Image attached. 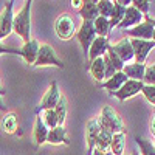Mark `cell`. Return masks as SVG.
Masks as SVG:
<instances>
[{
	"instance_id": "15",
	"label": "cell",
	"mask_w": 155,
	"mask_h": 155,
	"mask_svg": "<svg viewBox=\"0 0 155 155\" xmlns=\"http://www.w3.org/2000/svg\"><path fill=\"white\" fill-rule=\"evenodd\" d=\"M39 47H41V44H39L36 39H30V41L23 42V47L20 48V56L23 58V61L28 64V65H33L34 61H36V56H37V51H39Z\"/></svg>"
},
{
	"instance_id": "19",
	"label": "cell",
	"mask_w": 155,
	"mask_h": 155,
	"mask_svg": "<svg viewBox=\"0 0 155 155\" xmlns=\"http://www.w3.org/2000/svg\"><path fill=\"white\" fill-rule=\"evenodd\" d=\"M127 81V78H126V74L123 73V71H116L113 76H110L109 79H106V81H102V87H104L109 93H112V92H116L124 82Z\"/></svg>"
},
{
	"instance_id": "37",
	"label": "cell",
	"mask_w": 155,
	"mask_h": 155,
	"mask_svg": "<svg viewBox=\"0 0 155 155\" xmlns=\"http://www.w3.org/2000/svg\"><path fill=\"white\" fill-rule=\"evenodd\" d=\"M70 5L74 11H78L81 6H82V0H70Z\"/></svg>"
},
{
	"instance_id": "4",
	"label": "cell",
	"mask_w": 155,
	"mask_h": 155,
	"mask_svg": "<svg viewBox=\"0 0 155 155\" xmlns=\"http://www.w3.org/2000/svg\"><path fill=\"white\" fill-rule=\"evenodd\" d=\"M33 65H34V67L53 65V67L64 68V62L58 58V54H56V51L53 50V47L48 45V44H44V45L39 47L37 56H36V61H34Z\"/></svg>"
},
{
	"instance_id": "41",
	"label": "cell",
	"mask_w": 155,
	"mask_h": 155,
	"mask_svg": "<svg viewBox=\"0 0 155 155\" xmlns=\"http://www.w3.org/2000/svg\"><path fill=\"white\" fill-rule=\"evenodd\" d=\"M90 2H92V3H95V5H96V3L99 2V0H90Z\"/></svg>"
},
{
	"instance_id": "38",
	"label": "cell",
	"mask_w": 155,
	"mask_h": 155,
	"mask_svg": "<svg viewBox=\"0 0 155 155\" xmlns=\"http://www.w3.org/2000/svg\"><path fill=\"white\" fill-rule=\"evenodd\" d=\"M115 3H118V5H121V6L127 8V6H130L132 0H115Z\"/></svg>"
},
{
	"instance_id": "34",
	"label": "cell",
	"mask_w": 155,
	"mask_h": 155,
	"mask_svg": "<svg viewBox=\"0 0 155 155\" xmlns=\"http://www.w3.org/2000/svg\"><path fill=\"white\" fill-rule=\"evenodd\" d=\"M141 93H143L146 101H149L152 106L155 104V85H146L144 84L143 88H141Z\"/></svg>"
},
{
	"instance_id": "14",
	"label": "cell",
	"mask_w": 155,
	"mask_h": 155,
	"mask_svg": "<svg viewBox=\"0 0 155 155\" xmlns=\"http://www.w3.org/2000/svg\"><path fill=\"white\" fill-rule=\"evenodd\" d=\"M143 14L137 9V8H134L132 5L130 6H127L126 8V11H124V17H123V20L120 22V25L116 28H124V30H127V28H132V27H135V25H138L140 22H143Z\"/></svg>"
},
{
	"instance_id": "27",
	"label": "cell",
	"mask_w": 155,
	"mask_h": 155,
	"mask_svg": "<svg viewBox=\"0 0 155 155\" xmlns=\"http://www.w3.org/2000/svg\"><path fill=\"white\" fill-rule=\"evenodd\" d=\"M39 116H41V120L44 121V124L47 126V129L50 130V129H53L56 126H59L58 123V116L54 113L53 109H47V110H42L41 113H39Z\"/></svg>"
},
{
	"instance_id": "9",
	"label": "cell",
	"mask_w": 155,
	"mask_h": 155,
	"mask_svg": "<svg viewBox=\"0 0 155 155\" xmlns=\"http://www.w3.org/2000/svg\"><path fill=\"white\" fill-rule=\"evenodd\" d=\"M130 45L134 50V61L137 64H144L147 54L153 50L155 41H143V39H130Z\"/></svg>"
},
{
	"instance_id": "18",
	"label": "cell",
	"mask_w": 155,
	"mask_h": 155,
	"mask_svg": "<svg viewBox=\"0 0 155 155\" xmlns=\"http://www.w3.org/2000/svg\"><path fill=\"white\" fill-rule=\"evenodd\" d=\"M47 135H48L47 126L41 120V116L36 115V121H34V126H33V137H34L36 146H42L44 143H47Z\"/></svg>"
},
{
	"instance_id": "42",
	"label": "cell",
	"mask_w": 155,
	"mask_h": 155,
	"mask_svg": "<svg viewBox=\"0 0 155 155\" xmlns=\"http://www.w3.org/2000/svg\"><path fill=\"white\" fill-rule=\"evenodd\" d=\"M130 155H138V152H134V153H130Z\"/></svg>"
},
{
	"instance_id": "31",
	"label": "cell",
	"mask_w": 155,
	"mask_h": 155,
	"mask_svg": "<svg viewBox=\"0 0 155 155\" xmlns=\"http://www.w3.org/2000/svg\"><path fill=\"white\" fill-rule=\"evenodd\" d=\"M153 2V0H132V6L137 8L143 16H147L149 11H150V3Z\"/></svg>"
},
{
	"instance_id": "17",
	"label": "cell",
	"mask_w": 155,
	"mask_h": 155,
	"mask_svg": "<svg viewBox=\"0 0 155 155\" xmlns=\"http://www.w3.org/2000/svg\"><path fill=\"white\" fill-rule=\"evenodd\" d=\"M146 65L144 64H137V62H129L124 64L123 67V73L126 74L127 79H134V81H141L143 79V73H144Z\"/></svg>"
},
{
	"instance_id": "29",
	"label": "cell",
	"mask_w": 155,
	"mask_h": 155,
	"mask_svg": "<svg viewBox=\"0 0 155 155\" xmlns=\"http://www.w3.org/2000/svg\"><path fill=\"white\" fill-rule=\"evenodd\" d=\"M135 143L140 146L141 155H155V147H153V143H152V141L135 135Z\"/></svg>"
},
{
	"instance_id": "6",
	"label": "cell",
	"mask_w": 155,
	"mask_h": 155,
	"mask_svg": "<svg viewBox=\"0 0 155 155\" xmlns=\"http://www.w3.org/2000/svg\"><path fill=\"white\" fill-rule=\"evenodd\" d=\"M74 36L78 37V42H79V45H81V48H82L84 58L87 59L88 48H90V45H92L93 39L96 37V33H95V28H93V22L82 20L79 30H78V33H74Z\"/></svg>"
},
{
	"instance_id": "1",
	"label": "cell",
	"mask_w": 155,
	"mask_h": 155,
	"mask_svg": "<svg viewBox=\"0 0 155 155\" xmlns=\"http://www.w3.org/2000/svg\"><path fill=\"white\" fill-rule=\"evenodd\" d=\"M34 0H25L22 9L14 14L12 19V33H16L23 42L31 39V6Z\"/></svg>"
},
{
	"instance_id": "5",
	"label": "cell",
	"mask_w": 155,
	"mask_h": 155,
	"mask_svg": "<svg viewBox=\"0 0 155 155\" xmlns=\"http://www.w3.org/2000/svg\"><path fill=\"white\" fill-rule=\"evenodd\" d=\"M54 31L61 41H70L71 37H74L76 25H74L73 17L70 14H67V12L61 14L54 22Z\"/></svg>"
},
{
	"instance_id": "40",
	"label": "cell",
	"mask_w": 155,
	"mask_h": 155,
	"mask_svg": "<svg viewBox=\"0 0 155 155\" xmlns=\"http://www.w3.org/2000/svg\"><path fill=\"white\" fill-rule=\"evenodd\" d=\"M6 107H5V104H3V99H2V96H0V110H5Z\"/></svg>"
},
{
	"instance_id": "28",
	"label": "cell",
	"mask_w": 155,
	"mask_h": 155,
	"mask_svg": "<svg viewBox=\"0 0 155 155\" xmlns=\"http://www.w3.org/2000/svg\"><path fill=\"white\" fill-rule=\"evenodd\" d=\"M112 132H109L107 129H102L98 134V138H96V143H95V147L98 149H110V141H112Z\"/></svg>"
},
{
	"instance_id": "33",
	"label": "cell",
	"mask_w": 155,
	"mask_h": 155,
	"mask_svg": "<svg viewBox=\"0 0 155 155\" xmlns=\"http://www.w3.org/2000/svg\"><path fill=\"white\" fill-rule=\"evenodd\" d=\"M106 54L109 56V59H110V62L113 64V67H115V70L116 71H121L123 70V67H124V62L115 54V51L112 50V47L109 45V48H107V51H106Z\"/></svg>"
},
{
	"instance_id": "22",
	"label": "cell",
	"mask_w": 155,
	"mask_h": 155,
	"mask_svg": "<svg viewBox=\"0 0 155 155\" xmlns=\"http://www.w3.org/2000/svg\"><path fill=\"white\" fill-rule=\"evenodd\" d=\"M126 146V134L124 132H116L112 135L110 141V152L112 155H123Z\"/></svg>"
},
{
	"instance_id": "2",
	"label": "cell",
	"mask_w": 155,
	"mask_h": 155,
	"mask_svg": "<svg viewBox=\"0 0 155 155\" xmlns=\"http://www.w3.org/2000/svg\"><path fill=\"white\" fill-rule=\"evenodd\" d=\"M99 126L102 129H107L109 132L116 134V132H124V123L121 116L116 113L110 106H104L99 113V118H96Z\"/></svg>"
},
{
	"instance_id": "26",
	"label": "cell",
	"mask_w": 155,
	"mask_h": 155,
	"mask_svg": "<svg viewBox=\"0 0 155 155\" xmlns=\"http://www.w3.org/2000/svg\"><path fill=\"white\" fill-rule=\"evenodd\" d=\"M93 28H95L96 36L107 37V36H109V31H110V27H109V19L102 17V16H98V17L93 20Z\"/></svg>"
},
{
	"instance_id": "23",
	"label": "cell",
	"mask_w": 155,
	"mask_h": 155,
	"mask_svg": "<svg viewBox=\"0 0 155 155\" xmlns=\"http://www.w3.org/2000/svg\"><path fill=\"white\" fill-rule=\"evenodd\" d=\"M90 74L93 76V79L96 82H102L106 79L104 78V62H102V58H96L93 61H90V68H88Z\"/></svg>"
},
{
	"instance_id": "30",
	"label": "cell",
	"mask_w": 155,
	"mask_h": 155,
	"mask_svg": "<svg viewBox=\"0 0 155 155\" xmlns=\"http://www.w3.org/2000/svg\"><path fill=\"white\" fill-rule=\"evenodd\" d=\"M96 9H98V14L109 19L110 17V12L113 9V2L112 0H99L96 3Z\"/></svg>"
},
{
	"instance_id": "35",
	"label": "cell",
	"mask_w": 155,
	"mask_h": 155,
	"mask_svg": "<svg viewBox=\"0 0 155 155\" xmlns=\"http://www.w3.org/2000/svg\"><path fill=\"white\" fill-rule=\"evenodd\" d=\"M0 54H16V56H20V50L17 48H9L6 45H3L0 42Z\"/></svg>"
},
{
	"instance_id": "21",
	"label": "cell",
	"mask_w": 155,
	"mask_h": 155,
	"mask_svg": "<svg viewBox=\"0 0 155 155\" xmlns=\"http://www.w3.org/2000/svg\"><path fill=\"white\" fill-rule=\"evenodd\" d=\"M0 126H2V130H3L5 134L12 135V134L19 132V135H22V134H20V130H19L17 116H16L14 113H6V115L3 116V118H2V123H0Z\"/></svg>"
},
{
	"instance_id": "10",
	"label": "cell",
	"mask_w": 155,
	"mask_h": 155,
	"mask_svg": "<svg viewBox=\"0 0 155 155\" xmlns=\"http://www.w3.org/2000/svg\"><path fill=\"white\" fill-rule=\"evenodd\" d=\"M59 98H61L59 85H58L56 81H53V82L50 84L48 90L45 92V95L42 96L41 104L36 107V115H39L42 110H47V109H54V106H56V102L59 101Z\"/></svg>"
},
{
	"instance_id": "7",
	"label": "cell",
	"mask_w": 155,
	"mask_h": 155,
	"mask_svg": "<svg viewBox=\"0 0 155 155\" xmlns=\"http://www.w3.org/2000/svg\"><path fill=\"white\" fill-rule=\"evenodd\" d=\"M14 2L8 0L0 12V41L6 39L12 33V19H14Z\"/></svg>"
},
{
	"instance_id": "24",
	"label": "cell",
	"mask_w": 155,
	"mask_h": 155,
	"mask_svg": "<svg viewBox=\"0 0 155 155\" xmlns=\"http://www.w3.org/2000/svg\"><path fill=\"white\" fill-rule=\"evenodd\" d=\"M124 11H126L124 6H121V5H118V3L113 2V9H112L110 17H109V27H110V30L116 28V27L120 25V22H121L123 17H124Z\"/></svg>"
},
{
	"instance_id": "39",
	"label": "cell",
	"mask_w": 155,
	"mask_h": 155,
	"mask_svg": "<svg viewBox=\"0 0 155 155\" xmlns=\"http://www.w3.org/2000/svg\"><path fill=\"white\" fill-rule=\"evenodd\" d=\"M5 93H6V90H5V87L2 85V82H0V96H5Z\"/></svg>"
},
{
	"instance_id": "3",
	"label": "cell",
	"mask_w": 155,
	"mask_h": 155,
	"mask_svg": "<svg viewBox=\"0 0 155 155\" xmlns=\"http://www.w3.org/2000/svg\"><path fill=\"white\" fill-rule=\"evenodd\" d=\"M153 33H155V20L149 16L143 17V22L132 28L126 30V37L129 39H143V41H153Z\"/></svg>"
},
{
	"instance_id": "16",
	"label": "cell",
	"mask_w": 155,
	"mask_h": 155,
	"mask_svg": "<svg viewBox=\"0 0 155 155\" xmlns=\"http://www.w3.org/2000/svg\"><path fill=\"white\" fill-rule=\"evenodd\" d=\"M47 143L50 144H65L68 146L70 144V140L67 137V130L64 126H56L53 129L48 130V135H47Z\"/></svg>"
},
{
	"instance_id": "13",
	"label": "cell",
	"mask_w": 155,
	"mask_h": 155,
	"mask_svg": "<svg viewBox=\"0 0 155 155\" xmlns=\"http://www.w3.org/2000/svg\"><path fill=\"white\" fill-rule=\"evenodd\" d=\"M101 130V126L98 123L96 118L93 120H88L87 124H85V141H87V155L92 153L93 147H95V143H96V138H98V134Z\"/></svg>"
},
{
	"instance_id": "11",
	"label": "cell",
	"mask_w": 155,
	"mask_h": 155,
	"mask_svg": "<svg viewBox=\"0 0 155 155\" xmlns=\"http://www.w3.org/2000/svg\"><path fill=\"white\" fill-rule=\"evenodd\" d=\"M112 50L115 51V54L118 56L124 64H129L130 61H134V50L130 45V39L129 37H123L121 41H118L115 45H110Z\"/></svg>"
},
{
	"instance_id": "20",
	"label": "cell",
	"mask_w": 155,
	"mask_h": 155,
	"mask_svg": "<svg viewBox=\"0 0 155 155\" xmlns=\"http://www.w3.org/2000/svg\"><path fill=\"white\" fill-rule=\"evenodd\" d=\"M78 14L81 16L82 20H90V22H93L99 16L98 9H96V5L92 3L90 0H82V6L78 9Z\"/></svg>"
},
{
	"instance_id": "25",
	"label": "cell",
	"mask_w": 155,
	"mask_h": 155,
	"mask_svg": "<svg viewBox=\"0 0 155 155\" xmlns=\"http://www.w3.org/2000/svg\"><path fill=\"white\" fill-rule=\"evenodd\" d=\"M54 113L58 116V123L59 126H64V123H65V118H67V98L65 96H62L59 98V101L56 102V106H54Z\"/></svg>"
},
{
	"instance_id": "32",
	"label": "cell",
	"mask_w": 155,
	"mask_h": 155,
	"mask_svg": "<svg viewBox=\"0 0 155 155\" xmlns=\"http://www.w3.org/2000/svg\"><path fill=\"white\" fill-rule=\"evenodd\" d=\"M141 82L146 84V85H153V82H155V65H153V64H150V65H147L144 68Z\"/></svg>"
},
{
	"instance_id": "36",
	"label": "cell",
	"mask_w": 155,
	"mask_h": 155,
	"mask_svg": "<svg viewBox=\"0 0 155 155\" xmlns=\"http://www.w3.org/2000/svg\"><path fill=\"white\" fill-rule=\"evenodd\" d=\"M90 155H112L110 149H98V147H93L92 153Z\"/></svg>"
},
{
	"instance_id": "12",
	"label": "cell",
	"mask_w": 155,
	"mask_h": 155,
	"mask_svg": "<svg viewBox=\"0 0 155 155\" xmlns=\"http://www.w3.org/2000/svg\"><path fill=\"white\" fill-rule=\"evenodd\" d=\"M109 45H110V44H109V39H107V37L96 36V37L93 39L92 45H90V48H88L87 59L93 61V59H96V58H102V56L106 54V51H107Z\"/></svg>"
},
{
	"instance_id": "8",
	"label": "cell",
	"mask_w": 155,
	"mask_h": 155,
	"mask_svg": "<svg viewBox=\"0 0 155 155\" xmlns=\"http://www.w3.org/2000/svg\"><path fill=\"white\" fill-rule=\"evenodd\" d=\"M143 82L141 81H134V79H127L116 92H112V93H109L110 96H113V98H116L118 101H126V99H130V98H134L135 95H138L140 92H141V88H143Z\"/></svg>"
}]
</instances>
